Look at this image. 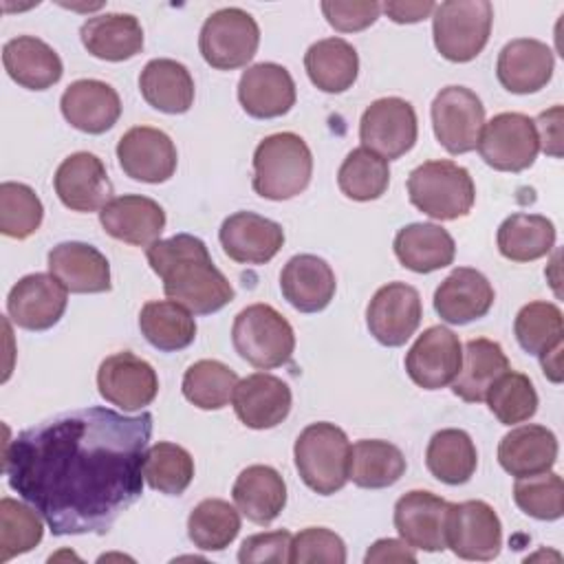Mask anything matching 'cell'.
Returning <instances> with one entry per match:
<instances>
[{
    "label": "cell",
    "mask_w": 564,
    "mask_h": 564,
    "mask_svg": "<svg viewBox=\"0 0 564 564\" xmlns=\"http://www.w3.org/2000/svg\"><path fill=\"white\" fill-rule=\"evenodd\" d=\"M2 449L9 487L53 535L106 533L143 494L152 414L82 408L22 430Z\"/></svg>",
    "instance_id": "obj_1"
},
{
    "label": "cell",
    "mask_w": 564,
    "mask_h": 564,
    "mask_svg": "<svg viewBox=\"0 0 564 564\" xmlns=\"http://www.w3.org/2000/svg\"><path fill=\"white\" fill-rule=\"evenodd\" d=\"M152 271L163 280L167 300L192 315H212L234 300V286L212 262L207 245L192 234H176L145 247Z\"/></svg>",
    "instance_id": "obj_2"
},
{
    "label": "cell",
    "mask_w": 564,
    "mask_h": 564,
    "mask_svg": "<svg viewBox=\"0 0 564 564\" xmlns=\"http://www.w3.org/2000/svg\"><path fill=\"white\" fill-rule=\"evenodd\" d=\"M313 176V154L295 132L264 137L253 152V192L269 200H289L302 194Z\"/></svg>",
    "instance_id": "obj_3"
},
{
    "label": "cell",
    "mask_w": 564,
    "mask_h": 564,
    "mask_svg": "<svg viewBox=\"0 0 564 564\" xmlns=\"http://www.w3.org/2000/svg\"><path fill=\"white\" fill-rule=\"evenodd\" d=\"M293 456L300 478L319 496H330L348 482L350 441L335 423L306 425L295 438Z\"/></svg>",
    "instance_id": "obj_4"
},
{
    "label": "cell",
    "mask_w": 564,
    "mask_h": 564,
    "mask_svg": "<svg viewBox=\"0 0 564 564\" xmlns=\"http://www.w3.org/2000/svg\"><path fill=\"white\" fill-rule=\"evenodd\" d=\"M410 203L434 220H456L471 212L476 187L471 174L447 159L425 161L408 176Z\"/></svg>",
    "instance_id": "obj_5"
},
{
    "label": "cell",
    "mask_w": 564,
    "mask_h": 564,
    "mask_svg": "<svg viewBox=\"0 0 564 564\" xmlns=\"http://www.w3.org/2000/svg\"><path fill=\"white\" fill-rule=\"evenodd\" d=\"M231 344L258 370H273L291 361L295 333L289 319L271 304H249L234 317Z\"/></svg>",
    "instance_id": "obj_6"
},
{
    "label": "cell",
    "mask_w": 564,
    "mask_h": 564,
    "mask_svg": "<svg viewBox=\"0 0 564 564\" xmlns=\"http://www.w3.org/2000/svg\"><path fill=\"white\" fill-rule=\"evenodd\" d=\"M494 7L487 0H447L432 13L436 51L456 64L471 62L489 42Z\"/></svg>",
    "instance_id": "obj_7"
},
{
    "label": "cell",
    "mask_w": 564,
    "mask_h": 564,
    "mask_svg": "<svg viewBox=\"0 0 564 564\" xmlns=\"http://www.w3.org/2000/svg\"><path fill=\"white\" fill-rule=\"evenodd\" d=\"M260 44V26L251 13L240 7L214 11L200 26L198 48L203 59L216 70L247 66Z\"/></svg>",
    "instance_id": "obj_8"
},
{
    "label": "cell",
    "mask_w": 564,
    "mask_h": 564,
    "mask_svg": "<svg viewBox=\"0 0 564 564\" xmlns=\"http://www.w3.org/2000/svg\"><path fill=\"white\" fill-rule=\"evenodd\" d=\"M480 159L498 172H522L535 163L540 152L533 119L522 112H500L482 126Z\"/></svg>",
    "instance_id": "obj_9"
},
{
    "label": "cell",
    "mask_w": 564,
    "mask_h": 564,
    "mask_svg": "<svg viewBox=\"0 0 564 564\" xmlns=\"http://www.w3.org/2000/svg\"><path fill=\"white\" fill-rule=\"evenodd\" d=\"M445 544L454 555L474 562H489L502 549V524L485 500L449 502Z\"/></svg>",
    "instance_id": "obj_10"
},
{
    "label": "cell",
    "mask_w": 564,
    "mask_h": 564,
    "mask_svg": "<svg viewBox=\"0 0 564 564\" xmlns=\"http://www.w3.org/2000/svg\"><path fill=\"white\" fill-rule=\"evenodd\" d=\"M419 137L414 106L401 97H381L372 101L359 121V139L364 148L386 161H394L410 152Z\"/></svg>",
    "instance_id": "obj_11"
},
{
    "label": "cell",
    "mask_w": 564,
    "mask_h": 564,
    "mask_svg": "<svg viewBox=\"0 0 564 564\" xmlns=\"http://www.w3.org/2000/svg\"><path fill=\"white\" fill-rule=\"evenodd\" d=\"M485 126L480 97L465 86H445L432 101V128L449 154L476 150Z\"/></svg>",
    "instance_id": "obj_12"
},
{
    "label": "cell",
    "mask_w": 564,
    "mask_h": 564,
    "mask_svg": "<svg viewBox=\"0 0 564 564\" xmlns=\"http://www.w3.org/2000/svg\"><path fill=\"white\" fill-rule=\"evenodd\" d=\"M423 317L421 295L405 282H388L372 295L366 308L370 335L388 348L403 346L419 328Z\"/></svg>",
    "instance_id": "obj_13"
},
{
    "label": "cell",
    "mask_w": 564,
    "mask_h": 564,
    "mask_svg": "<svg viewBox=\"0 0 564 564\" xmlns=\"http://www.w3.org/2000/svg\"><path fill=\"white\" fill-rule=\"evenodd\" d=\"M97 388L108 403L123 412H134L156 399L159 377L145 359L130 350H121L99 364Z\"/></svg>",
    "instance_id": "obj_14"
},
{
    "label": "cell",
    "mask_w": 564,
    "mask_h": 564,
    "mask_svg": "<svg viewBox=\"0 0 564 564\" xmlns=\"http://www.w3.org/2000/svg\"><path fill=\"white\" fill-rule=\"evenodd\" d=\"M463 364V344L445 326H430L405 352V372L423 390L449 386Z\"/></svg>",
    "instance_id": "obj_15"
},
{
    "label": "cell",
    "mask_w": 564,
    "mask_h": 564,
    "mask_svg": "<svg viewBox=\"0 0 564 564\" xmlns=\"http://www.w3.org/2000/svg\"><path fill=\"white\" fill-rule=\"evenodd\" d=\"M117 159L126 176L141 183L170 181L178 163L174 141L152 126H134L123 132L117 143Z\"/></svg>",
    "instance_id": "obj_16"
},
{
    "label": "cell",
    "mask_w": 564,
    "mask_h": 564,
    "mask_svg": "<svg viewBox=\"0 0 564 564\" xmlns=\"http://www.w3.org/2000/svg\"><path fill=\"white\" fill-rule=\"evenodd\" d=\"M68 304V291L51 273L20 278L7 297V313L15 326L26 330L53 328Z\"/></svg>",
    "instance_id": "obj_17"
},
{
    "label": "cell",
    "mask_w": 564,
    "mask_h": 564,
    "mask_svg": "<svg viewBox=\"0 0 564 564\" xmlns=\"http://www.w3.org/2000/svg\"><path fill=\"white\" fill-rule=\"evenodd\" d=\"M55 194L73 212H99L112 198L104 161L93 152L68 154L53 176Z\"/></svg>",
    "instance_id": "obj_18"
},
{
    "label": "cell",
    "mask_w": 564,
    "mask_h": 564,
    "mask_svg": "<svg viewBox=\"0 0 564 564\" xmlns=\"http://www.w3.org/2000/svg\"><path fill=\"white\" fill-rule=\"evenodd\" d=\"M449 502L432 491L412 489L394 505V529L403 542L421 551H443Z\"/></svg>",
    "instance_id": "obj_19"
},
{
    "label": "cell",
    "mask_w": 564,
    "mask_h": 564,
    "mask_svg": "<svg viewBox=\"0 0 564 564\" xmlns=\"http://www.w3.org/2000/svg\"><path fill=\"white\" fill-rule=\"evenodd\" d=\"M223 251L240 264H264L275 258L284 245V229L271 218L253 212L227 216L218 229Z\"/></svg>",
    "instance_id": "obj_20"
},
{
    "label": "cell",
    "mask_w": 564,
    "mask_h": 564,
    "mask_svg": "<svg viewBox=\"0 0 564 564\" xmlns=\"http://www.w3.org/2000/svg\"><path fill=\"white\" fill-rule=\"evenodd\" d=\"M231 403L242 425L251 430H271L289 416L293 397L289 383L280 377L253 372L238 381Z\"/></svg>",
    "instance_id": "obj_21"
},
{
    "label": "cell",
    "mask_w": 564,
    "mask_h": 564,
    "mask_svg": "<svg viewBox=\"0 0 564 564\" xmlns=\"http://www.w3.org/2000/svg\"><path fill=\"white\" fill-rule=\"evenodd\" d=\"M238 101L253 119H275L295 106V82L275 62L249 66L238 82Z\"/></svg>",
    "instance_id": "obj_22"
},
{
    "label": "cell",
    "mask_w": 564,
    "mask_h": 564,
    "mask_svg": "<svg viewBox=\"0 0 564 564\" xmlns=\"http://www.w3.org/2000/svg\"><path fill=\"white\" fill-rule=\"evenodd\" d=\"M99 223L104 231L115 240L134 247H150L159 240L165 227V212L154 198L141 194H123L110 198L99 209Z\"/></svg>",
    "instance_id": "obj_23"
},
{
    "label": "cell",
    "mask_w": 564,
    "mask_h": 564,
    "mask_svg": "<svg viewBox=\"0 0 564 564\" xmlns=\"http://www.w3.org/2000/svg\"><path fill=\"white\" fill-rule=\"evenodd\" d=\"M491 282L471 267L454 269L434 291V311L447 324H469L480 319L494 306Z\"/></svg>",
    "instance_id": "obj_24"
},
{
    "label": "cell",
    "mask_w": 564,
    "mask_h": 564,
    "mask_svg": "<svg viewBox=\"0 0 564 564\" xmlns=\"http://www.w3.org/2000/svg\"><path fill=\"white\" fill-rule=\"evenodd\" d=\"M553 51L533 37L507 42L496 62V75L502 88L516 95H529L544 88L553 77Z\"/></svg>",
    "instance_id": "obj_25"
},
{
    "label": "cell",
    "mask_w": 564,
    "mask_h": 564,
    "mask_svg": "<svg viewBox=\"0 0 564 564\" xmlns=\"http://www.w3.org/2000/svg\"><path fill=\"white\" fill-rule=\"evenodd\" d=\"M59 108L64 119L86 134H101L121 117V99L117 90L99 79L73 82L62 93Z\"/></svg>",
    "instance_id": "obj_26"
},
{
    "label": "cell",
    "mask_w": 564,
    "mask_h": 564,
    "mask_svg": "<svg viewBox=\"0 0 564 564\" xmlns=\"http://www.w3.org/2000/svg\"><path fill=\"white\" fill-rule=\"evenodd\" d=\"M337 289L330 264L313 253L293 256L280 273V291L284 300L300 313L324 311Z\"/></svg>",
    "instance_id": "obj_27"
},
{
    "label": "cell",
    "mask_w": 564,
    "mask_h": 564,
    "mask_svg": "<svg viewBox=\"0 0 564 564\" xmlns=\"http://www.w3.org/2000/svg\"><path fill=\"white\" fill-rule=\"evenodd\" d=\"M48 273L70 293H104L112 286L106 256L79 240L59 242L48 251Z\"/></svg>",
    "instance_id": "obj_28"
},
{
    "label": "cell",
    "mask_w": 564,
    "mask_h": 564,
    "mask_svg": "<svg viewBox=\"0 0 564 564\" xmlns=\"http://www.w3.org/2000/svg\"><path fill=\"white\" fill-rule=\"evenodd\" d=\"M236 509L253 524H271L286 507V482L269 465H249L231 487Z\"/></svg>",
    "instance_id": "obj_29"
},
{
    "label": "cell",
    "mask_w": 564,
    "mask_h": 564,
    "mask_svg": "<svg viewBox=\"0 0 564 564\" xmlns=\"http://www.w3.org/2000/svg\"><path fill=\"white\" fill-rule=\"evenodd\" d=\"M7 75L22 88L46 90L62 79L64 66L53 46L33 35H18L2 46Z\"/></svg>",
    "instance_id": "obj_30"
},
{
    "label": "cell",
    "mask_w": 564,
    "mask_h": 564,
    "mask_svg": "<svg viewBox=\"0 0 564 564\" xmlns=\"http://www.w3.org/2000/svg\"><path fill=\"white\" fill-rule=\"evenodd\" d=\"M557 460V438L544 425H520L502 436L498 443L500 467L516 476H533L549 471Z\"/></svg>",
    "instance_id": "obj_31"
},
{
    "label": "cell",
    "mask_w": 564,
    "mask_h": 564,
    "mask_svg": "<svg viewBox=\"0 0 564 564\" xmlns=\"http://www.w3.org/2000/svg\"><path fill=\"white\" fill-rule=\"evenodd\" d=\"M79 37L84 48L106 62H123L143 51V29L132 13H99L88 18Z\"/></svg>",
    "instance_id": "obj_32"
},
{
    "label": "cell",
    "mask_w": 564,
    "mask_h": 564,
    "mask_svg": "<svg viewBox=\"0 0 564 564\" xmlns=\"http://www.w3.org/2000/svg\"><path fill=\"white\" fill-rule=\"evenodd\" d=\"M397 260L414 273H432L454 262L456 245L447 229L434 223H412L394 236Z\"/></svg>",
    "instance_id": "obj_33"
},
{
    "label": "cell",
    "mask_w": 564,
    "mask_h": 564,
    "mask_svg": "<svg viewBox=\"0 0 564 564\" xmlns=\"http://www.w3.org/2000/svg\"><path fill=\"white\" fill-rule=\"evenodd\" d=\"M143 99L165 115H183L194 104V79L189 70L170 57L150 59L139 75Z\"/></svg>",
    "instance_id": "obj_34"
},
{
    "label": "cell",
    "mask_w": 564,
    "mask_h": 564,
    "mask_svg": "<svg viewBox=\"0 0 564 564\" xmlns=\"http://www.w3.org/2000/svg\"><path fill=\"white\" fill-rule=\"evenodd\" d=\"M507 370L509 359L498 341L487 337L469 339L463 348V364L452 381V392L467 403H480L494 381Z\"/></svg>",
    "instance_id": "obj_35"
},
{
    "label": "cell",
    "mask_w": 564,
    "mask_h": 564,
    "mask_svg": "<svg viewBox=\"0 0 564 564\" xmlns=\"http://www.w3.org/2000/svg\"><path fill=\"white\" fill-rule=\"evenodd\" d=\"M304 68L313 86L322 93H344L359 75V55L344 37H324L304 53Z\"/></svg>",
    "instance_id": "obj_36"
},
{
    "label": "cell",
    "mask_w": 564,
    "mask_h": 564,
    "mask_svg": "<svg viewBox=\"0 0 564 564\" xmlns=\"http://www.w3.org/2000/svg\"><path fill=\"white\" fill-rule=\"evenodd\" d=\"M430 474L445 485H465L478 465V452L471 436L458 427H445L432 434L425 449Z\"/></svg>",
    "instance_id": "obj_37"
},
{
    "label": "cell",
    "mask_w": 564,
    "mask_h": 564,
    "mask_svg": "<svg viewBox=\"0 0 564 564\" xmlns=\"http://www.w3.org/2000/svg\"><path fill=\"white\" fill-rule=\"evenodd\" d=\"M403 452L381 438H361L350 445L348 480L361 489H383L405 474Z\"/></svg>",
    "instance_id": "obj_38"
},
{
    "label": "cell",
    "mask_w": 564,
    "mask_h": 564,
    "mask_svg": "<svg viewBox=\"0 0 564 564\" xmlns=\"http://www.w3.org/2000/svg\"><path fill=\"white\" fill-rule=\"evenodd\" d=\"M139 328L148 344L161 352L183 350L196 337L192 313L172 300L145 302L139 313Z\"/></svg>",
    "instance_id": "obj_39"
},
{
    "label": "cell",
    "mask_w": 564,
    "mask_h": 564,
    "mask_svg": "<svg viewBox=\"0 0 564 564\" xmlns=\"http://www.w3.org/2000/svg\"><path fill=\"white\" fill-rule=\"evenodd\" d=\"M496 242L507 260L531 262L555 247V225L540 214H511L500 223Z\"/></svg>",
    "instance_id": "obj_40"
},
{
    "label": "cell",
    "mask_w": 564,
    "mask_h": 564,
    "mask_svg": "<svg viewBox=\"0 0 564 564\" xmlns=\"http://www.w3.org/2000/svg\"><path fill=\"white\" fill-rule=\"evenodd\" d=\"M240 533V511L223 498L200 500L187 518V535L200 551H223Z\"/></svg>",
    "instance_id": "obj_41"
},
{
    "label": "cell",
    "mask_w": 564,
    "mask_h": 564,
    "mask_svg": "<svg viewBox=\"0 0 564 564\" xmlns=\"http://www.w3.org/2000/svg\"><path fill=\"white\" fill-rule=\"evenodd\" d=\"M337 185L341 194L350 200H377L386 194L390 185L388 161L368 148H355L346 154L337 172Z\"/></svg>",
    "instance_id": "obj_42"
},
{
    "label": "cell",
    "mask_w": 564,
    "mask_h": 564,
    "mask_svg": "<svg viewBox=\"0 0 564 564\" xmlns=\"http://www.w3.org/2000/svg\"><path fill=\"white\" fill-rule=\"evenodd\" d=\"M238 375L218 359L194 361L183 375V397L200 410L225 408L238 386Z\"/></svg>",
    "instance_id": "obj_43"
},
{
    "label": "cell",
    "mask_w": 564,
    "mask_h": 564,
    "mask_svg": "<svg viewBox=\"0 0 564 564\" xmlns=\"http://www.w3.org/2000/svg\"><path fill=\"white\" fill-rule=\"evenodd\" d=\"M143 478L161 494L181 496L194 480V458L185 447L159 441L145 449Z\"/></svg>",
    "instance_id": "obj_44"
},
{
    "label": "cell",
    "mask_w": 564,
    "mask_h": 564,
    "mask_svg": "<svg viewBox=\"0 0 564 564\" xmlns=\"http://www.w3.org/2000/svg\"><path fill=\"white\" fill-rule=\"evenodd\" d=\"M513 333L524 352L540 357L542 352L562 344L564 319L560 306L544 300L524 304L516 315Z\"/></svg>",
    "instance_id": "obj_45"
},
{
    "label": "cell",
    "mask_w": 564,
    "mask_h": 564,
    "mask_svg": "<svg viewBox=\"0 0 564 564\" xmlns=\"http://www.w3.org/2000/svg\"><path fill=\"white\" fill-rule=\"evenodd\" d=\"M485 401L489 405V412L502 425H516V423L529 421L538 410V392L531 379L511 368L494 381Z\"/></svg>",
    "instance_id": "obj_46"
},
{
    "label": "cell",
    "mask_w": 564,
    "mask_h": 564,
    "mask_svg": "<svg viewBox=\"0 0 564 564\" xmlns=\"http://www.w3.org/2000/svg\"><path fill=\"white\" fill-rule=\"evenodd\" d=\"M42 520L33 507L4 496L0 500V562L35 549L44 535Z\"/></svg>",
    "instance_id": "obj_47"
},
{
    "label": "cell",
    "mask_w": 564,
    "mask_h": 564,
    "mask_svg": "<svg viewBox=\"0 0 564 564\" xmlns=\"http://www.w3.org/2000/svg\"><path fill=\"white\" fill-rule=\"evenodd\" d=\"M42 218V200L29 185L15 181L0 185V231L4 236L24 240L40 229Z\"/></svg>",
    "instance_id": "obj_48"
},
{
    "label": "cell",
    "mask_w": 564,
    "mask_h": 564,
    "mask_svg": "<svg viewBox=\"0 0 564 564\" xmlns=\"http://www.w3.org/2000/svg\"><path fill=\"white\" fill-rule=\"evenodd\" d=\"M513 500L520 511L535 520H560L564 513V482L560 474L542 471L522 476L513 485Z\"/></svg>",
    "instance_id": "obj_49"
},
{
    "label": "cell",
    "mask_w": 564,
    "mask_h": 564,
    "mask_svg": "<svg viewBox=\"0 0 564 564\" xmlns=\"http://www.w3.org/2000/svg\"><path fill=\"white\" fill-rule=\"evenodd\" d=\"M291 562L293 564H308V562L344 564L346 544L335 531L326 527H306L291 540Z\"/></svg>",
    "instance_id": "obj_50"
},
{
    "label": "cell",
    "mask_w": 564,
    "mask_h": 564,
    "mask_svg": "<svg viewBox=\"0 0 564 564\" xmlns=\"http://www.w3.org/2000/svg\"><path fill=\"white\" fill-rule=\"evenodd\" d=\"M319 7L326 22L341 33L364 31L370 24H375L381 13V4L375 0H352V2L324 0Z\"/></svg>",
    "instance_id": "obj_51"
},
{
    "label": "cell",
    "mask_w": 564,
    "mask_h": 564,
    "mask_svg": "<svg viewBox=\"0 0 564 564\" xmlns=\"http://www.w3.org/2000/svg\"><path fill=\"white\" fill-rule=\"evenodd\" d=\"M291 540L293 535L286 529L256 533L242 540L238 551L240 564H260V562H291Z\"/></svg>",
    "instance_id": "obj_52"
},
{
    "label": "cell",
    "mask_w": 564,
    "mask_h": 564,
    "mask_svg": "<svg viewBox=\"0 0 564 564\" xmlns=\"http://www.w3.org/2000/svg\"><path fill=\"white\" fill-rule=\"evenodd\" d=\"M562 119H564L562 106H553V108L540 112L538 119L533 121L540 150H544L553 159L562 156V143H564L562 141Z\"/></svg>",
    "instance_id": "obj_53"
},
{
    "label": "cell",
    "mask_w": 564,
    "mask_h": 564,
    "mask_svg": "<svg viewBox=\"0 0 564 564\" xmlns=\"http://www.w3.org/2000/svg\"><path fill=\"white\" fill-rule=\"evenodd\" d=\"M366 564H375V562H416V553L414 549L403 542V540H392V538H381L377 540L368 553H366Z\"/></svg>",
    "instance_id": "obj_54"
},
{
    "label": "cell",
    "mask_w": 564,
    "mask_h": 564,
    "mask_svg": "<svg viewBox=\"0 0 564 564\" xmlns=\"http://www.w3.org/2000/svg\"><path fill=\"white\" fill-rule=\"evenodd\" d=\"M436 4L432 0H423V2H383L381 11H386V15L397 22V24H414L421 22L425 18H430L434 13Z\"/></svg>",
    "instance_id": "obj_55"
},
{
    "label": "cell",
    "mask_w": 564,
    "mask_h": 564,
    "mask_svg": "<svg viewBox=\"0 0 564 564\" xmlns=\"http://www.w3.org/2000/svg\"><path fill=\"white\" fill-rule=\"evenodd\" d=\"M562 348H564V344H557L551 350L540 355V366H542L546 379H551L553 383L562 381Z\"/></svg>",
    "instance_id": "obj_56"
}]
</instances>
